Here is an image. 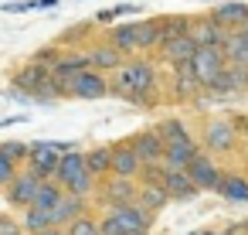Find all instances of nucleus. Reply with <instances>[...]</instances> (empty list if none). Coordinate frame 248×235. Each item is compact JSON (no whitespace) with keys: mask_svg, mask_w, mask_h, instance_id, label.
<instances>
[{"mask_svg":"<svg viewBox=\"0 0 248 235\" xmlns=\"http://www.w3.org/2000/svg\"><path fill=\"white\" fill-rule=\"evenodd\" d=\"M109 215L119 221L123 235H126V232H150V225H153V211H150V208H143L140 201L112 204V208H109Z\"/></svg>","mask_w":248,"mask_h":235,"instance_id":"5","label":"nucleus"},{"mask_svg":"<svg viewBox=\"0 0 248 235\" xmlns=\"http://www.w3.org/2000/svg\"><path fill=\"white\" fill-rule=\"evenodd\" d=\"M214 21H221L224 28H241V21H248V4H241V0H224V4H217L211 11Z\"/></svg>","mask_w":248,"mask_h":235,"instance_id":"21","label":"nucleus"},{"mask_svg":"<svg viewBox=\"0 0 248 235\" xmlns=\"http://www.w3.org/2000/svg\"><path fill=\"white\" fill-rule=\"evenodd\" d=\"M62 194H65V187L55 181V177H45L41 184H38V194H34V208H45V211H51L58 201H62Z\"/></svg>","mask_w":248,"mask_h":235,"instance_id":"24","label":"nucleus"},{"mask_svg":"<svg viewBox=\"0 0 248 235\" xmlns=\"http://www.w3.org/2000/svg\"><path fill=\"white\" fill-rule=\"evenodd\" d=\"M136 201L156 215L160 208H167V204H170V191L163 187V181H160V184H140V198H136Z\"/></svg>","mask_w":248,"mask_h":235,"instance_id":"23","label":"nucleus"},{"mask_svg":"<svg viewBox=\"0 0 248 235\" xmlns=\"http://www.w3.org/2000/svg\"><path fill=\"white\" fill-rule=\"evenodd\" d=\"M85 164H89V170L102 181L106 174H112V147H95V150H89V153H85Z\"/></svg>","mask_w":248,"mask_h":235,"instance_id":"29","label":"nucleus"},{"mask_svg":"<svg viewBox=\"0 0 248 235\" xmlns=\"http://www.w3.org/2000/svg\"><path fill=\"white\" fill-rule=\"evenodd\" d=\"M156 85H160V72L150 58H126L116 68V79L109 82V92L119 99H129L133 106H156Z\"/></svg>","mask_w":248,"mask_h":235,"instance_id":"1","label":"nucleus"},{"mask_svg":"<svg viewBox=\"0 0 248 235\" xmlns=\"http://www.w3.org/2000/svg\"><path fill=\"white\" fill-rule=\"evenodd\" d=\"M21 225H24V232H28V235H38V232L51 228V211L28 204V208H24V215H21Z\"/></svg>","mask_w":248,"mask_h":235,"instance_id":"30","label":"nucleus"},{"mask_svg":"<svg viewBox=\"0 0 248 235\" xmlns=\"http://www.w3.org/2000/svg\"><path fill=\"white\" fill-rule=\"evenodd\" d=\"M187 174H190V181H194L201 191H217V184H221V177H224V170L217 167V160H214V157H207L204 150L190 160Z\"/></svg>","mask_w":248,"mask_h":235,"instance_id":"11","label":"nucleus"},{"mask_svg":"<svg viewBox=\"0 0 248 235\" xmlns=\"http://www.w3.org/2000/svg\"><path fill=\"white\" fill-rule=\"evenodd\" d=\"M41 181H45V177H38L34 170L17 167L14 181L7 184V201H11L14 208H28V204L34 201V194H38V184H41Z\"/></svg>","mask_w":248,"mask_h":235,"instance_id":"7","label":"nucleus"},{"mask_svg":"<svg viewBox=\"0 0 248 235\" xmlns=\"http://www.w3.org/2000/svg\"><path fill=\"white\" fill-rule=\"evenodd\" d=\"M160 21H136V45L140 51H156L160 48Z\"/></svg>","mask_w":248,"mask_h":235,"instance_id":"27","label":"nucleus"},{"mask_svg":"<svg viewBox=\"0 0 248 235\" xmlns=\"http://www.w3.org/2000/svg\"><path fill=\"white\" fill-rule=\"evenodd\" d=\"M201 143L207 153H234L238 143H241V133L234 126L231 116H217V119H207L204 130H201Z\"/></svg>","mask_w":248,"mask_h":235,"instance_id":"3","label":"nucleus"},{"mask_svg":"<svg viewBox=\"0 0 248 235\" xmlns=\"http://www.w3.org/2000/svg\"><path fill=\"white\" fill-rule=\"evenodd\" d=\"M21 232H24V225H17L7 215H0V235H21Z\"/></svg>","mask_w":248,"mask_h":235,"instance_id":"38","label":"nucleus"},{"mask_svg":"<svg viewBox=\"0 0 248 235\" xmlns=\"http://www.w3.org/2000/svg\"><path fill=\"white\" fill-rule=\"evenodd\" d=\"M99 228H102V235H123V228H119V221L106 211L102 218H99Z\"/></svg>","mask_w":248,"mask_h":235,"instance_id":"37","label":"nucleus"},{"mask_svg":"<svg viewBox=\"0 0 248 235\" xmlns=\"http://www.w3.org/2000/svg\"><path fill=\"white\" fill-rule=\"evenodd\" d=\"M140 170H143V160H140V153L133 150V143H129V140L112 143V174L140 177Z\"/></svg>","mask_w":248,"mask_h":235,"instance_id":"16","label":"nucleus"},{"mask_svg":"<svg viewBox=\"0 0 248 235\" xmlns=\"http://www.w3.org/2000/svg\"><path fill=\"white\" fill-rule=\"evenodd\" d=\"M119 14H116V7H109V11H99L95 14V24H109V21H116Z\"/></svg>","mask_w":248,"mask_h":235,"instance_id":"39","label":"nucleus"},{"mask_svg":"<svg viewBox=\"0 0 248 235\" xmlns=\"http://www.w3.org/2000/svg\"><path fill=\"white\" fill-rule=\"evenodd\" d=\"M163 187L170 191V201H190V198L201 194V187L190 181L187 170H170V167H167V174H163Z\"/></svg>","mask_w":248,"mask_h":235,"instance_id":"18","label":"nucleus"},{"mask_svg":"<svg viewBox=\"0 0 248 235\" xmlns=\"http://www.w3.org/2000/svg\"><path fill=\"white\" fill-rule=\"evenodd\" d=\"M82 68H92L89 51H62L58 65H55V72H58V75H78Z\"/></svg>","mask_w":248,"mask_h":235,"instance_id":"28","label":"nucleus"},{"mask_svg":"<svg viewBox=\"0 0 248 235\" xmlns=\"http://www.w3.org/2000/svg\"><path fill=\"white\" fill-rule=\"evenodd\" d=\"M126 235H150V232H126Z\"/></svg>","mask_w":248,"mask_h":235,"instance_id":"43","label":"nucleus"},{"mask_svg":"<svg viewBox=\"0 0 248 235\" xmlns=\"http://www.w3.org/2000/svg\"><path fill=\"white\" fill-rule=\"evenodd\" d=\"M72 96H75V99H102V96H109V79H106V72H99V68H82V72L72 79Z\"/></svg>","mask_w":248,"mask_h":235,"instance_id":"9","label":"nucleus"},{"mask_svg":"<svg viewBox=\"0 0 248 235\" xmlns=\"http://www.w3.org/2000/svg\"><path fill=\"white\" fill-rule=\"evenodd\" d=\"M55 181L65 191H75V194H85V198H95V191H99V177L89 170L82 150H65L62 153V164H58Z\"/></svg>","mask_w":248,"mask_h":235,"instance_id":"2","label":"nucleus"},{"mask_svg":"<svg viewBox=\"0 0 248 235\" xmlns=\"http://www.w3.org/2000/svg\"><path fill=\"white\" fill-rule=\"evenodd\" d=\"M214 96H234V92H248V65H238V62H228L217 79L207 85Z\"/></svg>","mask_w":248,"mask_h":235,"instance_id":"8","label":"nucleus"},{"mask_svg":"<svg viewBox=\"0 0 248 235\" xmlns=\"http://www.w3.org/2000/svg\"><path fill=\"white\" fill-rule=\"evenodd\" d=\"M228 34H231V28H224V24L214 21L211 14H207V17H194V24H190V38H194L201 48H221V45L228 41Z\"/></svg>","mask_w":248,"mask_h":235,"instance_id":"12","label":"nucleus"},{"mask_svg":"<svg viewBox=\"0 0 248 235\" xmlns=\"http://www.w3.org/2000/svg\"><path fill=\"white\" fill-rule=\"evenodd\" d=\"M51 75V68H45V65H38L34 58L24 65V68H17V75H14V85L17 89H24V92H38L41 89V82Z\"/></svg>","mask_w":248,"mask_h":235,"instance_id":"20","label":"nucleus"},{"mask_svg":"<svg viewBox=\"0 0 248 235\" xmlns=\"http://www.w3.org/2000/svg\"><path fill=\"white\" fill-rule=\"evenodd\" d=\"M160 136H163V143H177V140H190V130H187V123L184 119H163L160 126Z\"/></svg>","mask_w":248,"mask_h":235,"instance_id":"32","label":"nucleus"},{"mask_svg":"<svg viewBox=\"0 0 248 235\" xmlns=\"http://www.w3.org/2000/svg\"><path fill=\"white\" fill-rule=\"evenodd\" d=\"M89 204H92V198H85V194H75V191H65V194H62V201L51 208V225H62V228H68V225H72L78 215L92 211Z\"/></svg>","mask_w":248,"mask_h":235,"instance_id":"13","label":"nucleus"},{"mask_svg":"<svg viewBox=\"0 0 248 235\" xmlns=\"http://www.w3.org/2000/svg\"><path fill=\"white\" fill-rule=\"evenodd\" d=\"M129 143H133V150L140 153V160H143V164H156V160H163L167 143H163V136H160V130H156V126H153V130L136 133Z\"/></svg>","mask_w":248,"mask_h":235,"instance_id":"14","label":"nucleus"},{"mask_svg":"<svg viewBox=\"0 0 248 235\" xmlns=\"http://www.w3.org/2000/svg\"><path fill=\"white\" fill-rule=\"evenodd\" d=\"M201 153V147H197V140L190 136V140H177V143H167V150H163V167H170V170H187L190 167V160Z\"/></svg>","mask_w":248,"mask_h":235,"instance_id":"15","label":"nucleus"},{"mask_svg":"<svg viewBox=\"0 0 248 235\" xmlns=\"http://www.w3.org/2000/svg\"><path fill=\"white\" fill-rule=\"evenodd\" d=\"M160 21V38L163 41H170V38H180V34H190V24H194V17H180V14H173V17H156ZM160 41V45H163Z\"/></svg>","mask_w":248,"mask_h":235,"instance_id":"31","label":"nucleus"},{"mask_svg":"<svg viewBox=\"0 0 248 235\" xmlns=\"http://www.w3.org/2000/svg\"><path fill=\"white\" fill-rule=\"evenodd\" d=\"M0 153H4L7 160H14V164H24V160H28V153H31V143L7 140V143H0Z\"/></svg>","mask_w":248,"mask_h":235,"instance_id":"34","label":"nucleus"},{"mask_svg":"<svg viewBox=\"0 0 248 235\" xmlns=\"http://www.w3.org/2000/svg\"><path fill=\"white\" fill-rule=\"evenodd\" d=\"M58 58H62V45H48V48L34 51V62H38V65H45V68H51V72H55Z\"/></svg>","mask_w":248,"mask_h":235,"instance_id":"35","label":"nucleus"},{"mask_svg":"<svg viewBox=\"0 0 248 235\" xmlns=\"http://www.w3.org/2000/svg\"><path fill=\"white\" fill-rule=\"evenodd\" d=\"M201 235H214V232H201Z\"/></svg>","mask_w":248,"mask_h":235,"instance_id":"44","label":"nucleus"},{"mask_svg":"<svg viewBox=\"0 0 248 235\" xmlns=\"http://www.w3.org/2000/svg\"><path fill=\"white\" fill-rule=\"evenodd\" d=\"M17 167H21V164H14V160H7L4 153H0V187H7V184L14 181V174H17Z\"/></svg>","mask_w":248,"mask_h":235,"instance_id":"36","label":"nucleus"},{"mask_svg":"<svg viewBox=\"0 0 248 235\" xmlns=\"http://www.w3.org/2000/svg\"><path fill=\"white\" fill-rule=\"evenodd\" d=\"M38 235H68V228H62V225H51V228H45V232H38Z\"/></svg>","mask_w":248,"mask_h":235,"instance_id":"41","label":"nucleus"},{"mask_svg":"<svg viewBox=\"0 0 248 235\" xmlns=\"http://www.w3.org/2000/svg\"><path fill=\"white\" fill-rule=\"evenodd\" d=\"M197 48H201V45H197L190 34H180V38H170V41H163V45L156 48V55H160L167 65H177V62H190Z\"/></svg>","mask_w":248,"mask_h":235,"instance_id":"17","label":"nucleus"},{"mask_svg":"<svg viewBox=\"0 0 248 235\" xmlns=\"http://www.w3.org/2000/svg\"><path fill=\"white\" fill-rule=\"evenodd\" d=\"M89 62H92V68H99V72H116V68L126 62V55H123L112 41H102V45H89Z\"/></svg>","mask_w":248,"mask_h":235,"instance_id":"19","label":"nucleus"},{"mask_svg":"<svg viewBox=\"0 0 248 235\" xmlns=\"http://www.w3.org/2000/svg\"><path fill=\"white\" fill-rule=\"evenodd\" d=\"M106 41H112L126 58H133V55H140V45H136V21H129V24H119V28H112L109 31V38Z\"/></svg>","mask_w":248,"mask_h":235,"instance_id":"22","label":"nucleus"},{"mask_svg":"<svg viewBox=\"0 0 248 235\" xmlns=\"http://www.w3.org/2000/svg\"><path fill=\"white\" fill-rule=\"evenodd\" d=\"M68 235H102V228H99V218H92L89 211H85V215H78V218L68 225Z\"/></svg>","mask_w":248,"mask_h":235,"instance_id":"33","label":"nucleus"},{"mask_svg":"<svg viewBox=\"0 0 248 235\" xmlns=\"http://www.w3.org/2000/svg\"><path fill=\"white\" fill-rule=\"evenodd\" d=\"M190 65H194L197 82L207 89V85L217 79V72L228 65V58H224V48H197V51H194V58H190Z\"/></svg>","mask_w":248,"mask_h":235,"instance_id":"6","label":"nucleus"},{"mask_svg":"<svg viewBox=\"0 0 248 235\" xmlns=\"http://www.w3.org/2000/svg\"><path fill=\"white\" fill-rule=\"evenodd\" d=\"M217 194L228 201H248V177L245 174H224L217 184Z\"/></svg>","mask_w":248,"mask_h":235,"instance_id":"25","label":"nucleus"},{"mask_svg":"<svg viewBox=\"0 0 248 235\" xmlns=\"http://www.w3.org/2000/svg\"><path fill=\"white\" fill-rule=\"evenodd\" d=\"M95 198L102 201V204H129V201H136L140 198V177H123V174H106L102 181H99V191H95Z\"/></svg>","mask_w":248,"mask_h":235,"instance_id":"4","label":"nucleus"},{"mask_svg":"<svg viewBox=\"0 0 248 235\" xmlns=\"http://www.w3.org/2000/svg\"><path fill=\"white\" fill-rule=\"evenodd\" d=\"M238 31H241V34H248V21H241V28H238Z\"/></svg>","mask_w":248,"mask_h":235,"instance_id":"42","label":"nucleus"},{"mask_svg":"<svg viewBox=\"0 0 248 235\" xmlns=\"http://www.w3.org/2000/svg\"><path fill=\"white\" fill-rule=\"evenodd\" d=\"M221 48H224V58H228V62L248 65V34H241L238 28H231V34H228V41H224Z\"/></svg>","mask_w":248,"mask_h":235,"instance_id":"26","label":"nucleus"},{"mask_svg":"<svg viewBox=\"0 0 248 235\" xmlns=\"http://www.w3.org/2000/svg\"><path fill=\"white\" fill-rule=\"evenodd\" d=\"M224 235H248V221H241V225H231Z\"/></svg>","mask_w":248,"mask_h":235,"instance_id":"40","label":"nucleus"},{"mask_svg":"<svg viewBox=\"0 0 248 235\" xmlns=\"http://www.w3.org/2000/svg\"><path fill=\"white\" fill-rule=\"evenodd\" d=\"M58 164H62V153H58L51 143H45V140L31 143V153H28V160H24V167L34 170L38 177H55V174H58Z\"/></svg>","mask_w":248,"mask_h":235,"instance_id":"10","label":"nucleus"}]
</instances>
